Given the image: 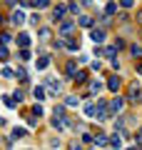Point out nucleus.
I'll return each instance as SVG.
<instances>
[{
    "mask_svg": "<svg viewBox=\"0 0 142 150\" xmlns=\"http://www.w3.org/2000/svg\"><path fill=\"white\" fill-rule=\"evenodd\" d=\"M20 58H22V60H30V50L22 48V50H20Z\"/></svg>",
    "mask_w": 142,
    "mask_h": 150,
    "instance_id": "24",
    "label": "nucleus"
},
{
    "mask_svg": "<svg viewBox=\"0 0 142 150\" xmlns=\"http://www.w3.org/2000/svg\"><path fill=\"white\" fill-rule=\"evenodd\" d=\"M8 3H10V5H15V3H18V0H8Z\"/></svg>",
    "mask_w": 142,
    "mask_h": 150,
    "instance_id": "29",
    "label": "nucleus"
},
{
    "mask_svg": "<svg viewBox=\"0 0 142 150\" xmlns=\"http://www.w3.org/2000/svg\"><path fill=\"white\" fill-rule=\"evenodd\" d=\"M95 110H97V108H95L92 103H87V105H85V115H87V118H95Z\"/></svg>",
    "mask_w": 142,
    "mask_h": 150,
    "instance_id": "13",
    "label": "nucleus"
},
{
    "mask_svg": "<svg viewBox=\"0 0 142 150\" xmlns=\"http://www.w3.org/2000/svg\"><path fill=\"white\" fill-rule=\"evenodd\" d=\"M65 73H67V78H72V80H75V75H77V65L70 60V63L65 65Z\"/></svg>",
    "mask_w": 142,
    "mask_h": 150,
    "instance_id": "5",
    "label": "nucleus"
},
{
    "mask_svg": "<svg viewBox=\"0 0 142 150\" xmlns=\"http://www.w3.org/2000/svg\"><path fill=\"white\" fill-rule=\"evenodd\" d=\"M65 13H67V8H65V5H58V8L53 10V20H55V23H58V20H63V18H65Z\"/></svg>",
    "mask_w": 142,
    "mask_h": 150,
    "instance_id": "4",
    "label": "nucleus"
},
{
    "mask_svg": "<svg viewBox=\"0 0 142 150\" xmlns=\"http://www.w3.org/2000/svg\"><path fill=\"white\" fill-rule=\"evenodd\" d=\"M10 20L15 23V25H22V23H25V13H22L20 8H18V10H13V15H10Z\"/></svg>",
    "mask_w": 142,
    "mask_h": 150,
    "instance_id": "1",
    "label": "nucleus"
},
{
    "mask_svg": "<svg viewBox=\"0 0 142 150\" xmlns=\"http://www.w3.org/2000/svg\"><path fill=\"white\" fill-rule=\"evenodd\" d=\"M140 23H142V13H140Z\"/></svg>",
    "mask_w": 142,
    "mask_h": 150,
    "instance_id": "31",
    "label": "nucleus"
},
{
    "mask_svg": "<svg viewBox=\"0 0 142 150\" xmlns=\"http://www.w3.org/2000/svg\"><path fill=\"white\" fill-rule=\"evenodd\" d=\"M80 25L90 28V25H92V18H90V15H82V18H80Z\"/></svg>",
    "mask_w": 142,
    "mask_h": 150,
    "instance_id": "15",
    "label": "nucleus"
},
{
    "mask_svg": "<svg viewBox=\"0 0 142 150\" xmlns=\"http://www.w3.org/2000/svg\"><path fill=\"white\" fill-rule=\"evenodd\" d=\"M47 65H50V58H47V55H42V58L37 60V68H40V70H45Z\"/></svg>",
    "mask_w": 142,
    "mask_h": 150,
    "instance_id": "14",
    "label": "nucleus"
},
{
    "mask_svg": "<svg viewBox=\"0 0 142 150\" xmlns=\"http://www.w3.org/2000/svg\"><path fill=\"white\" fill-rule=\"evenodd\" d=\"M107 88H110L112 93H117V90H120V78H110V83H107Z\"/></svg>",
    "mask_w": 142,
    "mask_h": 150,
    "instance_id": "8",
    "label": "nucleus"
},
{
    "mask_svg": "<svg viewBox=\"0 0 142 150\" xmlns=\"http://www.w3.org/2000/svg\"><path fill=\"white\" fill-rule=\"evenodd\" d=\"M140 140H142V128H140Z\"/></svg>",
    "mask_w": 142,
    "mask_h": 150,
    "instance_id": "30",
    "label": "nucleus"
},
{
    "mask_svg": "<svg viewBox=\"0 0 142 150\" xmlns=\"http://www.w3.org/2000/svg\"><path fill=\"white\" fill-rule=\"evenodd\" d=\"M110 145H112V148H120L122 140H120V138H110Z\"/></svg>",
    "mask_w": 142,
    "mask_h": 150,
    "instance_id": "25",
    "label": "nucleus"
},
{
    "mask_svg": "<svg viewBox=\"0 0 142 150\" xmlns=\"http://www.w3.org/2000/svg\"><path fill=\"white\" fill-rule=\"evenodd\" d=\"M47 85H50V90H53V93H60V83L58 80H50Z\"/></svg>",
    "mask_w": 142,
    "mask_h": 150,
    "instance_id": "18",
    "label": "nucleus"
},
{
    "mask_svg": "<svg viewBox=\"0 0 142 150\" xmlns=\"http://www.w3.org/2000/svg\"><path fill=\"white\" fill-rule=\"evenodd\" d=\"M32 5H35L37 10H42V8H47V0H32Z\"/></svg>",
    "mask_w": 142,
    "mask_h": 150,
    "instance_id": "16",
    "label": "nucleus"
},
{
    "mask_svg": "<svg viewBox=\"0 0 142 150\" xmlns=\"http://www.w3.org/2000/svg\"><path fill=\"white\" fill-rule=\"evenodd\" d=\"M8 58H10V55H8V48H5V45H0V60H8Z\"/></svg>",
    "mask_w": 142,
    "mask_h": 150,
    "instance_id": "19",
    "label": "nucleus"
},
{
    "mask_svg": "<svg viewBox=\"0 0 142 150\" xmlns=\"http://www.w3.org/2000/svg\"><path fill=\"white\" fill-rule=\"evenodd\" d=\"M0 75H3V78H15V73H13L10 68H3V70H0Z\"/></svg>",
    "mask_w": 142,
    "mask_h": 150,
    "instance_id": "17",
    "label": "nucleus"
},
{
    "mask_svg": "<svg viewBox=\"0 0 142 150\" xmlns=\"http://www.w3.org/2000/svg\"><path fill=\"white\" fill-rule=\"evenodd\" d=\"M25 135H27V130H25V128H15V130H13V140H18V138H25Z\"/></svg>",
    "mask_w": 142,
    "mask_h": 150,
    "instance_id": "12",
    "label": "nucleus"
},
{
    "mask_svg": "<svg viewBox=\"0 0 142 150\" xmlns=\"http://www.w3.org/2000/svg\"><path fill=\"white\" fill-rule=\"evenodd\" d=\"M18 45H20V48H27V45H30V38H27L25 33H20V35H18Z\"/></svg>",
    "mask_w": 142,
    "mask_h": 150,
    "instance_id": "6",
    "label": "nucleus"
},
{
    "mask_svg": "<svg viewBox=\"0 0 142 150\" xmlns=\"http://www.w3.org/2000/svg\"><path fill=\"white\" fill-rule=\"evenodd\" d=\"M115 10H117V5H115V3H110V5L105 8V15H112V13H115Z\"/></svg>",
    "mask_w": 142,
    "mask_h": 150,
    "instance_id": "22",
    "label": "nucleus"
},
{
    "mask_svg": "<svg viewBox=\"0 0 142 150\" xmlns=\"http://www.w3.org/2000/svg\"><path fill=\"white\" fill-rule=\"evenodd\" d=\"M122 5H125V8H130V5H132V0H122Z\"/></svg>",
    "mask_w": 142,
    "mask_h": 150,
    "instance_id": "28",
    "label": "nucleus"
},
{
    "mask_svg": "<svg viewBox=\"0 0 142 150\" xmlns=\"http://www.w3.org/2000/svg\"><path fill=\"white\" fill-rule=\"evenodd\" d=\"M122 108H125V100H122V98H115V100L110 103V112H112V115H115V112H120Z\"/></svg>",
    "mask_w": 142,
    "mask_h": 150,
    "instance_id": "2",
    "label": "nucleus"
},
{
    "mask_svg": "<svg viewBox=\"0 0 142 150\" xmlns=\"http://www.w3.org/2000/svg\"><path fill=\"white\" fill-rule=\"evenodd\" d=\"M100 90H102V83L100 80H92V83H90V93H92V95H97Z\"/></svg>",
    "mask_w": 142,
    "mask_h": 150,
    "instance_id": "7",
    "label": "nucleus"
},
{
    "mask_svg": "<svg viewBox=\"0 0 142 150\" xmlns=\"http://www.w3.org/2000/svg\"><path fill=\"white\" fill-rule=\"evenodd\" d=\"M32 95H35V100H45V98H47V95H45V88H40V85L32 90Z\"/></svg>",
    "mask_w": 142,
    "mask_h": 150,
    "instance_id": "9",
    "label": "nucleus"
},
{
    "mask_svg": "<svg viewBox=\"0 0 142 150\" xmlns=\"http://www.w3.org/2000/svg\"><path fill=\"white\" fill-rule=\"evenodd\" d=\"M72 28H75V25H72V23H65V25H63V30H60V33H63V35H67V33H70V30H72Z\"/></svg>",
    "mask_w": 142,
    "mask_h": 150,
    "instance_id": "20",
    "label": "nucleus"
},
{
    "mask_svg": "<svg viewBox=\"0 0 142 150\" xmlns=\"http://www.w3.org/2000/svg\"><path fill=\"white\" fill-rule=\"evenodd\" d=\"M40 38H42V40H47V38H50V30H47V28H42V30H40Z\"/></svg>",
    "mask_w": 142,
    "mask_h": 150,
    "instance_id": "26",
    "label": "nucleus"
},
{
    "mask_svg": "<svg viewBox=\"0 0 142 150\" xmlns=\"http://www.w3.org/2000/svg\"><path fill=\"white\" fill-rule=\"evenodd\" d=\"M77 103H80V98H77V95H67V98H65V105H67V108H75Z\"/></svg>",
    "mask_w": 142,
    "mask_h": 150,
    "instance_id": "10",
    "label": "nucleus"
},
{
    "mask_svg": "<svg viewBox=\"0 0 142 150\" xmlns=\"http://www.w3.org/2000/svg\"><path fill=\"white\" fill-rule=\"evenodd\" d=\"M95 145H100V148H102V145H110V140H107V135H97V138H95Z\"/></svg>",
    "mask_w": 142,
    "mask_h": 150,
    "instance_id": "11",
    "label": "nucleus"
},
{
    "mask_svg": "<svg viewBox=\"0 0 142 150\" xmlns=\"http://www.w3.org/2000/svg\"><path fill=\"white\" fill-rule=\"evenodd\" d=\"M15 75L20 78V80H25V78H27V75H25V70H22V68H18V73H15Z\"/></svg>",
    "mask_w": 142,
    "mask_h": 150,
    "instance_id": "27",
    "label": "nucleus"
},
{
    "mask_svg": "<svg viewBox=\"0 0 142 150\" xmlns=\"http://www.w3.org/2000/svg\"><path fill=\"white\" fill-rule=\"evenodd\" d=\"M115 53H117V48H112V45H110V48H105V55H107V58H115Z\"/></svg>",
    "mask_w": 142,
    "mask_h": 150,
    "instance_id": "23",
    "label": "nucleus"
},
{
    "mask_svg": "<svg viewBox=\"0 0 142 150\" xmlns=\"http://www.w3.org/2000/svg\"><path fill=\"white\" fill-rule=\"evenodd\" d=\"M90 38H92L95 43H102V40H105V30H102V28H92V33H90Z\"/></svg>",
    "mask_w": 142,
    "mask_h": 150,
    "instance_id": "3",
    "label": "nucleus"
},
{
    "mask_svg": "<svg viewBox=\"0 0 142 150\" xmlns=\"http://www.w3.org/2000/svg\"><path fill=\"white\" fill-rule=\"evenodd\" d=\"M132 55H135V58H140V55H142V48H140V45H132Z\"/></svg>",
    "mask_w": 142,
    "mask_h": 150,
    "instance_id": "21",
    "label": "nucleus"
}]
</instances>
